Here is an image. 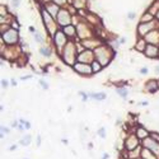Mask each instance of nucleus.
I'll return each instance as SVG.
<instances>
[{"label":"nucleus","instance_id":"f257e3e1","mask_svg":"<svg viewBox=\"0 0 159 159\" xmlns=\"http://www.w3.org/2000/svg\"><path fill=\"white\" fill-rule=\"evenodd\" d=\"M3 38H4L5 43L14 45V43H17V41H18V32H17V29H8V31L4 32Z\"/></svg>","mask_w":159,"mask_h":159},{"label":"nucleus","instance_id":"f03ea898","mask_svg":"<svg viewBox=\"0 0 159 159\" xmlns=\"http://www.w3.org/2000/svg\"><path fill=\"white\" fill-rule=\"evenodd\" d=\"M42 17H43V19H45V24H46V27H47V29L50 31V33L54 36V34L56 33V27H55V24H54V20H52V18L54 17H51L50 14H48L46 10H43L42 12Z\"/></svg>","mask_w":159,"mask_h":159},{"label":"nucleus","instance_id":"7ed1b4c3","mask_svg":"<svg viewBox=\"0 0 159 159\" xmlns=\"http://www.w3.org/2000/svg\"><path fill=\"white\" fill-rule=\"evenodd\" d=\"M64 59L68 64H73L74 61V56H75V47H74L73 43H68V46L65 47V51H64Z\"/></svg>","mask_w":159,"mask_h":159},{"label":"nucleus","instance_id":"20e7f679","mask_svg":"<svg viewBox=\"0 0 159 159\" xmlns=\"http://www.w3.org/2000/svg\"><path fill=\"white\" fill-rule=\"evenodd\" d=\"M107 54H108V51L106 50L104 47H99V48H97V50L94 51V55H95V57H97V61H99L101 65H106V64H108L109 59L106 57Z\"/></svg>","mask_w":159,"mask_h":159},{"label":"nucleus","instance_id":"39448f33","mask_svg":"<svg viewBox=\"0 0 159 159\" xmlns=\"http://www.w3.org/2000/svg\"><path fill=\"white\" fill-rule=\"evenodd\" d=\"M70 14L68 10H60L59 14H57V22L60 26H64V27H66V26H69L70 24Z\"/></svg>","mask_w":159,"mask_h":159},{"label":"nucleus","instance_id":"423d86ee","mask_svg":"<svg viewBox=\"0 0 159 159\" xmlns=\"http://www.w3.org/2000/svg\"><path fill=\"white\" fill-rule=\"evenodd\" d=\"M55 43H56V46H57L59 48L64 47V45L66 43V36H65V33H64V32L57 31L55 33Z\"/></svg>","mask_w":159,"mask_h":159},{"label":"nucleus","instance_id":"0eeeda50","mask_svg":"<svg viewBox=\"0 0 159 159\" xmlns=\"http://www.w3.org/2000/svg\"><path fill=\"white\" fill-rule=\"evenodd\" d=\"M74 68H75V70L78 73L80 74H85V75H89V74L92 73V68L89 65H83V64H75L74 65Z\"/></svg>","mask_w":159,"mask_h":159},{"label":"nucleus","instance_id":"6e6552de","mask_svg":"<svg viewBox=\"0 0 159 159\" xmlns=\"http://www.w3.org/2000/svg\"><path fill=\"white\" fill-rule=\"evenodd\" d=\"M153 27H154V23L153 22H148V23L140 24V26H139L140 34H145V33H148V32H150L151 29H153Z\"/></svg>","mask_w":159,"mask_h":159},{"label":"nucleus","instance_id":"1a4fd4ad","mask_svg":"<svg viewBox=\"0 0 159 159\" xmlns=\"http://www.w3.org/2000/svg\"><path fill=\"white\" fill-rule=\"evenodd\" d=\"M144 51H145V55L148 57H155L158 55V48L154 45H148Z\"/></svg>","mask_w":159,"mask_h":159},{"label":"nucleus","instance_id":"9d476101","mask_svg":"<svg viewBox=\"0 0 159 159\" xmlns=\"http://www.w3.org/2000/svg\"><path fill=\"white\" fill-rule=\"evenodd\" d=\"M46 12H47L48 14H50L51 17H56L59 14V6H57V4H47L46 5Z\"/></svg>","mask_w":159,"mask_h":159},{"label":"nucleus","instance_id":"9b49d317","mask_svg":"<svg viewBox=\"0 0 159 159\" xmlns=\"http://www.w3.org/2000/svg\"><path fill=\"white\" fill-rule=\"evenodd\" d=\"M92 59H93V54H92L89 50L84 51L79 55V61H83V62H88V61H90Z\"/></svg>","mask_w":159,"mask_h":159},{"label":"nucleus","instance_id":"f8f14e48","mask_svg":"<svg viewBox=\"0 0 159 159\" xmlns=\"http://www.w3.org/2000/svg\"><path fill=\"white\" fill-rule=\"evenodd\" d=\"M137 146V137L136 136H130L126 141V148L127 149H134V148Z\"/></svg>","mask_w":159,"mask_h":159},{"label":"nucleus","instance_id":"ddd939ff","mask_svg":"<svg viewBox=\"0 0 159 159\" xmlns=\"http://www.w3.org/2000/svg\"><path fill=\"white\" fill-rule=\"evenodd\" d=\"M144 144H145L146 148H151V149H153V153H155V150L159 149V143L155 144L154 141H151L150 139H146L145 141H144Z\"/></svg>","mask_w":159,"mask_h":159},{"label":"nucleus","instance_id":"4468645a","mask_svg":"<svg viewBox=\"0 0 159 159\" xmlns=\"http://www.w3.org/2000/svg\"><path fill=\"white\" fill-rule=\"evenodd\" d=\"M143 158L144 159H157L155 155L153 154V151H150L149 149H144L143 150Z\"/></svg>","mask_w":159,"mask_h":159},{"label":"nucleus","instance_id":"2eb2a0df","mask_svg":"<svg viewBox=\"0 0 159 159\" xmlns=\"http://www.w3.org/2000/svg\"><path fill=\"white\" fill-rule=\"evenodd\" d=\"M64 33L68 34V36H74V33H75V28H74L73 26L64 27Z\"/></svg>","mask_w":159,"mask_h":159},{"label":"nucleus","instance_id":"dca6fc26","mask_svg":"<svg viewBox=\"0 0 159 159\" xmlns=\"http://www.w3.org/2000/svg\"><path fill=\"white\" fill-rule=\"evenodd\" d=\"M89 97L94 98V99H97V101H102V99H104L106 98V94L104 93H90Z\"/></svg>","mask_w":159,"mask_h":159},{"label":"nucleus","instance_id":"f3484780","mask_svg":"<svg viewBox=\"0 0 159 159\" xmlns=\"http://www.w3.org/2000/svg\"><path fill=\"white\" fill-rule=\"evenodd\" d=\"M101 62L99 61H93V64H92V70H93L94 73H98L101 70Z\"/></svg>","mask_w":159,"mask_h":159},{"label":"nucleus","instance_id":"a211bd4d","mask_svg":"<svg viewBox=\"0 0 159 159\" xmlns=\"http://www.w3.org/2000/svg\"><path fill=\"white\" fill-rule=\"evenodd\" d=\"M40 54L43 55V56H51V50L48 47H41Z\"/></svg>","mask_w":159,"mask_h":159},{"label":"nucleus","instance_id":"6ab92c4d","mask_svg":"<svg viewBox=\"0 0 159 159\" xmlns=\"http://www.w3.org/2000/svg\"><path fill=\"white\" fill-rule=\"evenodd\" d=\"M117 94L120 95V97L125 98L126 95H127V89H126V88H118V89H117Z\"/></svg>","mask_w":159,"mask_h":159},{"label":"nucleus","instance_id":"aec40b11","mask_svg":"<svg viewBox=\"0 0 159 159\" xmlns=\"http://www.w3.org/2000/svg\"><path fill=\"white\" fill-rule=\"evenodd\" d=\"M84 3H85V0H73V4L75 5L76 8H80V6H83Z\"/></svg>","mask_w":159,"mask_h":159},{"label":"nucleus","instance_id":"412c9836","mask_svg":"<svg viewBox=\"0 0 159 159\" xmlns=\"http://www.w3.org/2000/svg\"><path fill=\"white\" fill-rule=\"evenodd\" d=\"M146 135H148L146 130H144V129H139V130H137V136H139V137H146Z\"/></svg>","mask_w":159,"mask_h":159},{"label":"nucleus","instance_id":"4be33fe9","mask_svg":"<svg viewBox=\"0 0 159 159\" xmlns=\"http://www.w3.org/2000/svg\"><path fill=\"white\" fill-rule=\"evenodd\" d=\"M29 141H31V137L29 136H24L22 140H20V144H22V145H28V144H29Z\"/></svg>","mask_w":159,"mask_h":159},{"label":"nucleus","instance_id":"5701e85b","mask_svg":"<svg viewBox=\"0 0 159 159\" xmlns=\"http://www.w3.org/2000/svg\"><path fill=\"white\" fill-rule=\"evenodd\" d=\"M34 38H36V41L38 42V43H41V42H43V37H42L40 33H37V32H36V33H34Z\"/></svg>","mask_w":159,"mask_h":159},{"label":"nucleus","instance_id":"b1692460","mask_svg":"<svg viewBox=\"0 0 159 159\" xmlns=\"http://www.w3.org/2000/svg\"><path fill=\"white\" fill-rule=\"evenodd\" d=\"M12 4H13V6H15V8H18L19 4H20V0H12Z\"/></svg>","mask_w":159,"mask_h":159},{"label":"nucleus","instance_id":"393cba45","mask_svg":"<svg viewBox=\"0 0 159 159\" xmlns=\"http://www.w3.org/2000/svg\"><path fill=\"white\" fill-rule=\"evenodd\" d=\"M52 1H54L55 4H57V5H62V4H65V0H52Z\"/></svg>","mask_w":159,"mask_h":159},{"label":"nucleus","instance_id":"a878e982","mask_svg":"<svg viewBox=\"0 0 159 159\" xmlns=\"http://www.w3.org/2000/svg\"><path fill=\"white\" fill-rule=\"evenodd\" d=\"M98 134H99V136H101V137H104V136H106V131H104V129H99V131H98Z\"/></svg>","mask_w":159,"mask_h":159},{"label":"nucleus","instance_id":"bb28decb","mask_svg":"<svg viewBox=\"0 0 159 159\" xmlns=\"http://www.w3.org/2000/svg\"><path fill=\"white\" fill-rule=\"evenodd\" d=\"M40 84H41V87H43V88H45V89H47V88H48L47 83H46L45 80H40Z\"/></svg>","mask_w":159,"mask_h":159},{"label":"nucleus","instance_id":"cd10ccee","mask_svg":"<svg viewBox=\"0 0 159 159\" xmlns=\"http://www.w3.org/2000/svg\"><path fill=\"white\" fill-rule=\"evenodd\" d=\"M151 137H153V139H155V140H158V141H159V135H158V134L153 132V134H151Z\"/></svg>","mask_w":159,"mask_h":159},{"label":"nucleus","instance_id":"c85d7f7f","mask_svg":"<svg viewBox=\"0 0 159 159\" xmlns=\"http://www.w3.org/2000/svg\"><path fill=\"white\" fill-rule=\"evenodd\" d=\"M1 85L4 87V88L8 87V83H6V80H5V79H3V80H1Z\"/></svg>","mask_w":159,"mask_h":159},{"label":"nucleus","instance_id":"c756f323","mask_svg":"<svg viewBox=\"0 0 159 159\" xmlns=\"http://www.w3.org/2000/svg\"><path fill=\"white\" fill-rule=\"evenodd\" d=\"M146 73H148V69L146 68H143V69L140 70V74H146Z\"/></svg>","mask_w":159,"mask_h":159},{"label":"nucleus","instance_id":"7c9ffc66","mask_svg":"<svg viewBox=\"0 0 159 159\" xmlns=\"http://www.w3.org/2000/svg\"><path fill=\"white\" fill-rule=\"evenodd\" d=\"M134 17H135V13H132V12H131V13H129V18H130V19H132Z\"/></svg>","mask_w":159,"mask_h":159},{"label":"nucleus","instance_id":"2f4dec72","mask_svg":"<svg viewBox=\"0 0 159 159\" xmlns=\"http://www.w3.org/2000/svg\"><path fill=\"white\" fill-rule=\"evenodd\" d=\"M125 42H126V38H125V37L120 38V43H125Z\"/></svg>","mask_w":159,"mask_h":159},{"label":"nucleus","instance_id":"473e14b6","mask_svg":"<svg viewBox=\"0 0 159 159\" xmlns=\"http://www.w3.org/2000/svg\"><path fill=\"white\" fill-rule=\"evenodd\" d=\"M155 18H157V19H159V10L157 12V14H155Z\"/></svg>","mask_w":159,"mask_h":159},{"label":"nucleus","instance_id":"72a5a7b5","mask_svg":"<svg viewBox=\"0 0 159 159\" xmlns=\"http://www.w3.org/2000/svg\"><path fill=\"white\" fill-rule=\"evenodd\" d=\"M155 71H157V73L159 74V66H157V68H155Z\"/></svg>","mask_w":159,"mask_h":159}]
</instances>
